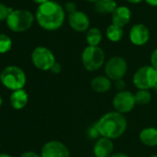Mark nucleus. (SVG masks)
Returning <instances> with one entry per match:
<instances>
[{"mask_svg": "<svg viewBox=\"0 0 157 157\" xmlns=\"http://www.w3.org/2000/svg\"><path fill=\"white\" fill-rule=\"evenodd\" d=\"M35 18L39 26L44 30L56 31L64 24L66 12L60 4L50 0L38 6Z\"/></svg>", "mask_w": 157, "mask_h": 157, "instance_id": "f257e3e1", "label": "nucleus"}, {"mask_svg": "<svg viewBox=\"0 0 157 157\" xmlns=\"http://www.w3.org/2000/svg\"><path fill=\"white\" fill-rule=\"evenodd\" d=\"M96 131L104 138L117 139L127 129V120L123 114L109 112L104 115L95 125Z\"/></svg>", "mask_w": 157, "mask_h": 157, "instance_id": "f03ea898", "label": "nucleus"}, {"mask_svg": "<svg viewBox=\"0 0 157 157\" xmlns=\"http://www.w3.org/2000/svg\"><path fill=\"white\" fill-rule=\"evenodd\" d=\"M0 81L9 90H21L26 84V75L21 67L17 66H8L0 74Z\"/></svg>", "mask_w": 157, "mask_h": 157, "instance_id": "7ed1b4c3", "label": "nucleus"}, {"mask_svg": "<svg viewBox=\"0 0 157 157\" xmlns=\"http://www.w3.org/2000/svg\"><path fill=\"white\" fill-rule=\"evenodd\" d=\"M7 25L14 33H22L29 30L34 21L33 14L25 10H14L7 19Z\"/></svg>", "mask_w": 157, "mask_h": 157, "instance_id": "20e7f679", "label": "nucleus"}, {"mask_svg": "<svg viewBox=\"0 0 157 157\" xmlns=\"http://www.w3.org/2000/svg\"><path fill=\"white\" fill-rule=\"evenodd\" d=\"M133 84L139 90H149L157 86V71L151 66L140 67L133 76Z\"/></svg>", "mask_w": 157, "mask_h": 157, "instance_id": "39448f33", "label": "nucleus"}, {"mask_svg": "<svg viewBox=\"0 0 157 157\" xmlns=\"http://www.w3.org/2000/svg\"><path fill=\"white\" fill-rule=\"evenodd\" d=\"M105 55L104 50L99 46H87L82 55V62L88 71H96L105 63Z\"/></svg>", "mask_w": 157, "mask_h": 157, "instance_id": "423d86ee", "label": "nucleus"}, {"mask_svg": "<svg viewBox=\"0 0 157 157\" xmlns=\"http://www.w3.org/2000/svg\"><path fill=\"white\" fill-rule=\"evenodd\" d=\"M32 62L38 69L47 71L51 70L56 61L55 55L49 48L38 46L32 53Z\"/></svg>", "mask_w": 157, "mask_h": 157, "instance_id": "0eeeda50", "label": "nucleus"}, {"mask_svg": "<svg viewBox=\"0 0 157 157\" xmlns=\"http://www.w3.org/2000/svg\"><path fill=\"white\" fill-rule=\"evenodd\" d=\"M128 71V63L121 56H114L110 58L105 66V72L111 81H118L123 78Z\"/></svg>", "mask_w": 157, "mask_h": 157, "instance_id": "6e6552de", "label": "nucleus"}, {"mask_svg": "<svg viewBox=\"0 0 157 157\" xmlns=\"http://www.w3.org/2000/svg\"><path fill=\"white\" fill-rule=\"evenodd\" d=\"M135 105V96L128 91L118 92L113 98V105L116 111L120 114H127L131 112Z\"/></svg>", "mask_w": 157, "mask_h": 157, "instance_id": "1a4fd4ad", "label": "nucleus"}, {"mask_svg": "<svg viewBox=\"0 0 157 157\" xmlns=\"http://www.w3.org/2000/svg\"><path fill=\"white\" fill-rule=\"evenodd\" d=\"M41 157H69V151L61 141L51 140L43 146Z\"/></svg>", "mask_w": 157, "mask_h": 157, "instance_id": "9d476101", "label": "nucleus"}, {"mask_svg": "<svg viewBox=\"0 0 157 157\" xmlns=\"http://www.w3.org/2000/svg\"><path fill=\"white\" fill-rule=\"evenodd\" d=\"M68 24L70 28L78 33H83L90 29V19L82 11L77 10L68 15Z\"/></svg>", "mask_w": 157, "mask_h": 157, "instance_id": "9b49d317", "label": "nucleus"}, {"mask_svg": "<svg viewBox=\"0 0 157 157\" xmlns=\"http://www.w3.org/2000/svg\"><path fill=\"white\" fill-rule=\"evenodd\" d=\"M149 39L150 31L144 24L138 23L131 27L129 31V40L131 44L137 46H141L146 44Z\"/></svg>", "mask_w": 157, "mask_h": 157, "instance_id": "f8f14e48", "label": "nucleus"}, {"mask_svg": "<svg viewBox=\"0 0 157 157\" xmlns=\"http://www.w3.org/2000/svg\"><path fill=\"white\" fill-rule=\"evenodd\" d=\"M131 10L125 6H119L112 14V24L123 28L129 23L131 20Z\"/></svg>", "mask_w": 157, "mask_h": 157, "instance_id": "ddd939ff", "label": "nucleus"}, {"mask_svg": "<svg viewBox=\"0 0 157 157\" xmlns=\"http://www.w3.org/2000/svg\"><path fill=\"white\" fill-rule=\"evenodd\" d=\"M114 151V143L112 140L102 137L94 146V153L95 157H109Z\"/></svg>", "mask_w": 157, "mask_h": 157, "instance_id": "4468645a", "label": "nucleus"}, {"mask_svg": "<svg viewBox=\"0 0 157 157\" xmlns=\"http://www.w3.org/2000/svg\"><path fill=\"white\" fill-rule=\"evenodd\" d=\"M28 101H29L28 94L23 89L13 91L10 97V102L11 106L17 110H21L24 108L27 105Z\"/></svg>", "mask_w": 157, "mask_h": 157, "instance_id": "2eb2a0df", "label": "nucleus"}, {"mask_svg": "<svg viewBox=\"0 0 157 157\" xmlns=\"http://www.w3.org/2000/svg\"><path fill=\"white\" fill-rule=\"evenodd\" d=\"M91 87L95 93L104 94L108 92L112 87L111 80L105 76H97L91 82Z\"/></svg>", "mask_w": 157, "mask_h": 157, "instance_id": "dca6fc26", "label": "nucleus"}, {"mask_svg": "<svg viewBox=\"0 0 157 157\" xmlns=\"http://www.w3.org/2000/svg\"><path fill=\"white\" fill-rule=\"evenodd\" d=\"M140 140L146 146L153 147L157 145V128H146L140 132Z\"/></svg>", "mask_w": 157, "mask_h": 157, "instance_id": "f3484780", "label": "nucleus"}, {"mask_svg": "<svg viewBox=\"0 0 157 157\" xmlns=\"http://www.w3.org/2000/svg\"><path fill=\"white\" fill-rule=\"evenodd\" d=\"M117 4L116 1H105L99 0L94 5L95 10L100 14H113L117 10Z\"/></svg>", "mask_w": 157, "mask_h": 157, "instance_id": "a211bd4d", "label": "nucleus"}, {"mask_svg": "<svg viewBox=\"0 0 157 157\" xmlns=\"http://www.w3.org/2000/svg\"><path fill=\"white\" fill-rule=\"evenodd\" d=\"M103 38L102 33L97 28H90L86 33V41L89 46H98Z\"/></svg>", "mask_w": 157, "mask_h": 157, "instance_id": "6ab92c4d", "label": "nucleus"}, {"mask_svg": "<svg viewBox=\"0 0 157 157\" xmlns=\"http://www.w3.org/2000/svg\"><path fill=\"white\" fill-rule=\"evenodd\" d=\"M105 34L109 41L117 43L122 39L124 35V31H123V28H119L114 24H111L107 27Z\"/></svg>", "mask_w": 157, "mask_h": 157, "instance_id": "aec40b11", "label": "nucleus"}, {"mask_svg": "<svg viewBox=\"0 0 157 157\" xmlns=\"http://www.w3.org/2000/svg\"><path fill=\"white\" fill-rule=\"evenodd\" d=\"M134 96L136 104L140 105H145L151 100V94L148 90H139Z\"/></svg>", "mask_w": 157, "mask_h": 157, "instance_id": "412c9836", "label": "nucleus"}, {"mask_svg": "<svg viewBox=\"0 0 157 157\" xmlns=\"http://www.w3.org/2000/svg\"><path fill=\"white\" fill-rule=\"evenodd\" d=\"M12 47V40L6 34H0V54L8 53Z\"/></svg>", "mask_w": 157, "mask_h": 157, "instance_id": "4be33fe9", "label": "nucleus"}, {"mask_svg": "<svg viewBox=\"0 0 157 157\" xmlns=\"http://www.w3.org/2000/svg\"><path fill=\"white\" fill-rule=\"evenodd\" d=\"M13 10H14L13 9L7 7L3 3H0V21H7L10 13H11Z\"/></svg>", "mask_w": 157, "mask_h": 157, "instance_id": "5701e85b", "label": "nucleus"}, {"mask_svg": "<svg viewBox=\"0 0 157 157\" xmlns=\"http://www.w3.org/2000/svg\"><path fill=\"white\" fill-rule=\"evenodd\" d=\"M64 10H65V12L68 13V15H69V14H72V13L77 11V6H76V4L74 2L69 1V2H67L65 4Z\"/></svg>", "mask_w": 157, "mask_h": 157, "instance_id": "b1692460", "label": "nucleus"}, {"mask_svg": "<svg viewBox=\"0 0 157 157\" xmlns=\"http://www.w3.org/2000/svg\"><path fill=\"white\" fill-rule=\"evenodd\" d=\"M151 67L157 71V48L154 49L151 55Z\"/></svg>", "mask_w": 157, "mask_h": 157, "instance_id": "393cba45", "label": "nucleus"}, {"mask_svg": "<svg viewBox=\"0 0 157 157\" xmlns=\"http://www.w3.org/2000/svg\"><path fill=\"white\" fill-rule=\"evenodd\" d=\"M115 86L118 90V92L125 91L126 84H125V82L123 81V78H121V80H118V81H116L115 82Z\"/></svg>", "mask_w": 157, "mask_h": 157, "instance_id": "a878e982", "label": "nucleus"}, {"mask_svg": "<svg viewBox=\"0 0 157 157\" xmlns=\"http://www.w3.org/2000/svg\"><path fill=\"white\" fill-rule=\"evenodd\" d=\"M20 157H41V155H39L34 151H25Z\"/></svg>", "mask_w": 157, "mask_h": 157, "instance_id": "bb28decb", "label": "nucleus"}, {"mask_svg": "<svg viewBox=\"0 0 157 157\" xmlns=\"http://www.w3.org/2000/svg\"><path fill=\"white\" fill-rule=\"evenodd\" d=\"M51 71H52L53 73H56V74L59 73V72L61 71V65H60L59 63L56 62V63H55V65L52 67V68H51Z\"/></svg>", "mask_w": 157, "mask_h": 157, "instance_id": "cd10ccee", "label": "nucleus"}, {"mask_svg": "<svg viewBox=\"0 0 157 157\" xmlns=\"http://www.w3.org/2000/svg\"><path fill=\"white\" fill-rule=\"evenodd\" d=\"M144 1L151 7H157V0H144Z\"/></svg>", "mask_w": 157, "mask_h": 157, "instance_id": "c85d7f7f", "label": "nucleus"}, {"mask_svg": "<svg viewBox=\"0 0 157 157\" xmlns=\"http://www.w3.org/2000/svg\"><path fill=\"white\" fill-rule=\"evenodd\" d=\"M109 157H128V156L127 154L123 153V152H117V153H113Z\"/></svg>", "mask_w": 157, "mask_h": 157, "instance_id": "c756f323", "label": "nucleus"}, {"mask_svg": "<svg viewBox=\"0 0 157 157\" xmlns=\"http://www.w3.org/2000/svg\"><path fill=\"white\" fill-rule=\"evenodd\" d=\"M127 1L130 4H140L142 1H144V0H127Z\"/></svg>", "mask_w": 157, "mask_h": 157, "instance_id": "7c9ffc66", "label": "nucleus"}, {"mask_svg": "<svg viewBox=\"0 0 157 157\" xmlns=\"http://www.w3.org/2000/svg\"><path fill=\"white\" fill-rule=\"evenodd\" d=\"M33 1L35 2V3H37V4H39V5H41V4H43V3H45V2L50 1V0H33Z\"/></svg>", "mask_w": 157, "mask_h": 157, "instance_id": "2f4dec72", "label": "nucleus"}, {"mask_svg": "<svg viewBox=\"0 0 157 157\" xmlns=\"http://www.w3.org/2000/svg\"><path fill=\"white\" fill-rule=\"evenodd\" d=\"M0 157H12V156L8 153H0Z\"/></svg>", "mask_w": 157, "mask_h": 157, "instance_id": "473e14b6", "label": "nucleus"}, {"mask_svg": "<svg viewBox=\"0 0 157 157\" xmlns=\"http://www.w3.org/2000/svg\"><path fill=\"white\" fill-rule=\"evenodd\" d=\"M85 1H87V2H90V3H96L97 1H99V0H85Z\"/></svg>", "mask_w": 157, "mask_h": 157, "instance_id": "72a5a7b5", "label": "nucleus"}, {"mask_svg": "<svg viewBox=\"0 0 157 157\" xmlns=\"http://www.w3.org/2000/svg\"><path fill=\"white\" fill-rule=\"evenodd\" d=\"M2 104H3V100H2V97L0 96V107L2 106Z\"/></svg>", "mask_w": 157, "mask_h": 157, "instance_id": "f704fd0d", "label": "nucleus"}, {"mask_svg": "<svg viewBox=\"0 0 157 157\" xmlns=\"http://www.w3.org/2000/svg\"><path fill=\"white\" fill-rule=\"evenodd\" d=\"M150 157H157V154H152V155L150 156Z\"/></svg>", "mask_w": 157, "mask_h": 157, "instance_id": "c9c22d12", "label": "nucleus"}, {"mask_svg": "<svg viewBox=\"0 0 157 157\" xmlns=\"http://www.w3.org/2000/svg\"><path fill=\"white\" fill-rule=\"evenodd\" d=\"M105 1H116V0H105Z\"/></svg>", "mask_w": 157, "mask_h": 157, "instance_id": "e433bc0d", "label": "nucleus"}]
</instances>
